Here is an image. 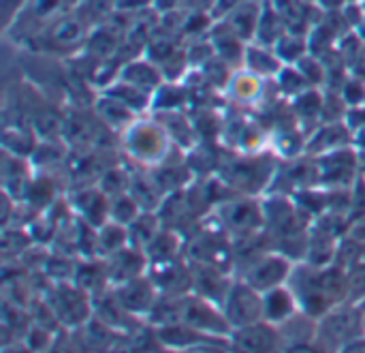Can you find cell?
Returning <instances> with one entry per match:
<instances>
[{
	"mask_svg": "<svg viewBox=\"0 0 365 353\" xmlns=\"http://www.w3.org/2000/svg\"><path fill=\"white\" fill-rule=\"evenodd\" d=\"M278 174L276 152H233L222 156L216 176L237 195H257L272 187Z\"/></svg>",
	"mask_w": 365,
	"mask_h": 353,
	"instance_id": "6da1fadb",
	"label": "cell"
},
{
	"mask_svg": "<svg viewBox=\"0 0 365 353\" xmlns=\"http://www.w3.org/2000/svg\"><path fill=\"white\" fill-rule=\"evenodd\" d=\"M120 141L126 159L145 169H154L171 161V152L180 150L156 118H137L126 131H122Z\"/></svg>",
	"mask_w": 365,
	"mask_h": 353,
	"instance_id": "7a4b0ae2",
	"label": "cell"
},
{
	"mask_svg": "<svg viewBox=\"0 0 365 353\" xmlns=\"http://www.w3.org/2000/svg\"><path fill=\"white\" fill-rule=\"evenodd\" d=\"M225 317L233 328H248L259 324L263 313V298L250 285L233 287L225 298Z\"/></svg>",
	"mask_w": 365,
	"mask_h": 353,
	"instance_id": "3957f363",
	"label": "cell"
},
{
	"mask_svg": "<svg viewBox=\"0 0 365 353\" xmlns=\"http://www.w3.org/2000/svg\"><path fill=\"white\" fill-rule=\"evenodd\" d=\"M220 206H222L220 208L222 223L229 229H235L240 234H252L265 223L263 204H259L257 199H252L248 195H240L237 199L225 202Z\"/></svg>",
	"mask_w": 365,
	"mask_h": 353,
	"instance_id": "277c9868",
	"label": "cell"
},
{
	"mask_svg": "<svg viewBox=\"0 0 365 353\" xmlns=\"http://www.w3.org/2000/svg\"><path fill=\"white\" fill-rule=\"evenodd\" d=\"M353 146V133L351 129L342 122H321L306 141V156H323L329 152H336L340 148Z\"/></svg>",
	"mask_w": 365,
	"mask_h": 353,
	"instance_id": "5b68a950",
	"label": "cell"
},
{
	"mask_svg": "<svg viewBox=\"0 0 365 353\" xmlns=\"http://www.w3.org/2000/svg\"><path fill=\"white\" fill-rule=\"evenodd\" d=\"M154 118L165 126V131L169 133L171 141L184 150L186 154L199 146V133L195 129L192 116L184 114L182 109H173V111H154Z\"/></svg>",
	"mask_w": 365,
	"mask_h": 353,
	"instance_id": "8992f818",
	"label": "cell"
},
{
	"mask_svg": "<svg viewBox=\"0 0 365 353\" xmlns=\"http://www.w3.org/2000/svg\"><path fill=\"white\" fill-rule=\"evenodd\" d=\"M227 96L233 105L237 107H248V105H261L265 96V84L263 77L250 73V71H235L229 86L225 88Z\"/></svg>",
	"mask_w": 365,
	"mask_h": 353,
	"instance_id": "52a82bcc",
	"label": "cell"
},
{
	"mask_svg": "<svg viewBox=\"0 0 365 353\" xmlns=\"http://www.w3.org/2000/svg\"><path fill=\"white\" fill-rule=\"evenodd\" d=\"M287 274H289V262L282 259L280 255H269L250 268L248 285L259 294H267L276 289L287 279Z\"/></svg>",
	"mask_w": 365,
	"mask_h": 353,
	"instance_id": "ba28073f",
	"label": "cell"
},
{
	"mask_svg": "<svg viewBox=\"0 0 365 353\" xmlns=\"http://www.w3.org/2000/svg\"><path fill=\"white\" fill-rule=\"evenodd\" d=\"M120 79L122 81H128L150 94H154L167 79L163 75V69L148 60V58H141V60H130L126 64H122V71H120Z\"/></svg>",
	"mask_w": 365,
	"mask_h": 353,
	"instance_id": "9c48e42d",
	"label": "cell"
},
{
	"mask_svg": "<svg viewBox=\"0 0 365 353\" xmlns=\"http://www.w3.org/2000/svg\"><path fill=\"white\" fill-rule=\"evenodd\" d=\"M94 114L96 118L107 126V129H113V131H126L139 116L135 111H130L124 103H120L118 99L109 96V94H101L96 101H94Z\"/></svg>",
	"mask_w": 365,
	"mask_h": 353,
	"instance_id": "30bf717a",
	"label": "cell"
},
{
	"mask_svg": "<svg viewBox=\"0 0 365 353\" xmlns=\"http://www.w3.org/2000/svg\"><path fill=\"white\" fill-rule=\"evenodd\" d=\"M210 41H212V45L216 49V56H220L227 64H231V66L244 64V56H246V47L248 45H244V39L237 36L229 28L227 21L212 28V39Z\"/></svg>",
	"mask_w": 365,
	"mask_h": 353,
	"instance_id": "8fae6325",
	"label": "cell"
},
{
	"mask_svg": "<svg viewBox=\"0 0 365 353\" xmlns=\"http://www.w3.org/2000/svg\"><path fill=\"white\" fill-rule=\"evenodd\" d=\"M282 60L276 56L274 47H267V45H261V43H250L246 47V56H244V69L267 79V77H274L282 71Z\"/></svg>",
	"mask_w": 365,
	"mask_h": 353,
	"instance_id": "7c38bea8",
	"label": "cell"
},
{
	"mask_svg": "<svg viewBox=\"0 0 365 353\" xmlns=\"http://www.w3.org/2000/svg\"><path fill=\"white\" fill-rule=\"evenodd\" d=\"M184 322L192 328V330H216V332H227L231 326L227 322L225 315H218L210 304H205L203 300H192V302H186L184 304Z\"/></svg>",
	"mask_w": 365,
	"mask_h": 353,
	"instance_id": "4fadbf2b",
	"label": "cell"
},
{
	"mask_svg": "<svg viewBox=\"0 0 365 353\" xmlns=\"http://www.w3.org/2000/svg\"><path fill=\"white\" fill-rule=\"evenodd\" d=\"M323 105H325V90L308 88L302 94L293 96L291 111L297 118L299 126L304 129L306 122H323Z\"/></svg>",
	"mask_w": 365,
	"mask_h": 353,
	"instance_id": "5bb4252c",
	"label": "cell"
},
{
	"mask_svg": "<svg viewBox=\"0 0 365 353\" xmlns=\"http://www.w3.org/2000/svg\"><path fill=\"white\" fill-rule=\"evenodd\" d=\"M261 11H263L261 0H246V2H242L237 9H233V11L229 13L227 24H229V28H231L237 36H242L244 41L255 39L257 26H259V19H261Z\"/></svg>",
	"mask_w": 365,
	"mask_h": 353,
	"instance_id": "9a60e30c",
	"label": "cell"
},
{
	"mask_svg": "<svg viewBox=\"0 0 365 353\" xmlns=\"http://www.w3.org/2000/svg\"><path fill=\"white\" fill-rule=\"evenodd\" d=\"M103 92L109 94V96H113V99H118L120 103H124V105H126L130 111H135L137 116H141L143 111L152 109V96H154V94H150V92H145V90H141V88L128 84V81L118 79V81H113L109 88H105Z\"/></svg>",
	"mask_w": 365,
	"mask_h": 353,
	"instance_id": "2e32d148",
	"label": "cell"
},
{
	"mask_svg": "<svg viewBox=\"0 0 365 353\" xmlns=\"http://www.w3.org/2000/svg\"><path fill=\"white\" fill-rule=\"evenodd\" d=\"M287 32V21L284 17L274 9V4L267 0L263 2V11H261V19H259V26H257V34H255V41L261 43V45H267V47H274L276 41Z\"/></svg>",
	"mask_w": 365,
	"mask_h": 353,
	"instance_id": "e0dca14e",
	"label": "cell"
},
{
	"mask_svg": "<svg viewBox=\"0 0 365 353\" xmlns=\"http://www.w3.org/2000/svg\"><path fill=\"white\" fill-rule=\"evenodd\" d=\"M240 343H235L237 353H272L274 349V332L265 328V324H255L248 328H240Z\"/></svg>",
	"mask_w": 365,
	"mask_h": 353,
	"instance_id": "ac0fdd59",
	"label": "cell"
},
{
	"mask_svg": "<svg viewBox=\"0 0 365 353\" xmlns=\"http://www.w3.org/2000/svg\"><path fill=\"white\" fill-rule=\"evenodd\" d=\"M190 103V88L165 81L152 96V111H173L184 109Z\"/></svg>",
	"mask_w": 365,
	"mask_h": 353,
	"instance_id": "d6986e66",
	"label": "cell"
},
{
	"mask_svg": "<svg viewBox=\"0 0 365 353\" xmlns=\"http://www.w3.org/2000/svg\"><path fill=\"white\" fill-rule=\"evenodd\" d=\"M276 56L282 60V64H297L306 54H308V36L295 34V32H284L276 45H274Z\"/></svg>",
	"mask_w": 365,
	"mask_h": 353,
	"instance_id": "ffe728a7",
	"label": "cell"
},
{
	"mask_svg": "<svg viewBox=\"0 0 365 353\" xmlns=\"http://www.w3.org/2000/svg\"><path fill=\"white\" fill-rule=\"evenodd\" d=\"M263 313L269 322H284L293 313V296L287 289H272L263 296Z\"/></svg>",
	"mask_w": 365,
	"mask_h": 353,
	"instance_id": "44dd1931",
	"label": "cell"
},
{
	"mask_svg": "<svg viewBox=\"0 0 365 353\" xmlns=\"http://www.w3.org/2000/svg\"><path fill=\"white\" fill-rule=\"evenodd\" d=\"M143 210L139 208V204L135 202V197L130 193H122L109 199V219L113 223H120L124 227H128Z\"/></svg>",
	"mask_w": 365,
	"mask_h": 353,
	"instance_id": "7402d4cb",
	"label": "cell"
},
{
	"mask_svg": "<svg viewBox=\"0 0 365 353\" xmlns=\"http://www.w3.org/2000/svg\"><path fill=\"white\" fill-rule=\"evenodd\" d=\"M295 66L299 69V73L306 77V81L312 88H325L327 86V69H325L323 58H319V56L308 51Z\"/></svg>",
	"mask_w": 365,
	"mask_h": 353,
	"instance_id": "603a6c76",
	"label": "cell"
},
{
	"mask_svg": "<svg viewBox=\"0 0 365 353\" xmlns=\"http://www.w3.org/2000/svg\"><path fill=\"white\" fill-rule=\"evenodd\" d=\"M276 84H278V90L282 92V94H287V96H297V94H302L304 90H308V88H312L308 81H306V77L299 73V69L293 64V66H289V64H284L282 66V71L276 75Z\"/></svg>",
	"mask_w": 365,
	"mask_h": 353,
	"instance_id": "cb8c5ba5",
	"label": "cell"
},
{
	"mask_svg": "<svg viewBox=\"0 0 365 353\" xmlns=\"http://www.w3.org/2000/svg\"><path fill=\"white\" fill-rule=\"evenodd\" d=\"M51 36H53L56 43L73 45V43L86 39V30H83V26H81L79 19H75V17L68 19V17H66V19L56 21V26H53V30H51Z\"/></svg>",
	"mask_w": 365,
	"mask_h": 353,
	"instance_id": "d4e9b609",
	"label": "cell"
},
{
	"mask_svg": "<svg viewBox=\"0 0 365 353\" xmlns=\"http://www.w3.org/2000/svg\"><path fill=\"white\" fill-rule=\"evenodd\" d=\"M340 94H342V99H344V103L349 107L365 105V81L359 79V77H355V75H351L344 81V86L340 88Z\"/></svg>",
	"mask_w": 365,
	"mask_h": 353,
	"instance_id": "484cf974",
	"label": "cell"
},
{
	"mask_svg": "<svg viewBox=\"0 0 365 353\" xmlns=\"http://www.w3.org/2000/svg\"><path fill=\"white\" fill-rule=\"evenodd\" d=\"M344 124L351 129V133H359L365 129V105H357V107H349L346 116H344Z\"/></svg>",
	"mask_w": 365,
	"mask_h": 353,
	"instance_id": "4316f807",
	"label": "cell"
},
{
	"mask_svg": "<svg viewBox=\"0 0 365 353\" xmlns=\"http://www.w3.org/2000/svg\"><path fill=\"white\" fill-rule=\"evenodd\" d=\"M152 2L154 0H111L115 11H137V9H143Z\"/></svg>",
	"mask_w": 365,
	"mask_h": 353,
	"instance_id": "83f0119b",
	"label": "cell"
},
{
	"mask_svg": "<svg viewBox=\"0 0 365 353\" xmlns=\"http://www.w3.org/2000/svg\"><path fill=\"white\" fill-rule=\"evenodd\" d=\"M184 0H154L152 6L158 11V13H175V9L182 6Z\"/></svg>",
	"mask_w": 365,
	"mask_h": 353,
	"instance_id": "f1b7e54d",
	"label": "cell"
},
{
	"mask_svg": "<svg viewBox=\"0 0 365 353\" xmlns=\"http://www.w3.org/2000/svg\"><path fill=\"white\" fill-rule=\"evenodd\" d=\"M353 146L359 154H365V129L353 135Z\"/></svg>",
	"mask_w": 365,
	"mask_h": 353,
	"instance_id": "f546056e",
	"label": "cell"
},
{
	"mask_svg": "<svg viewBox=\"0 0 365 353\" xmlns=\"http://www.w3.org/2000/svg\"><path fill=\"white\" fill-rule=\"evenodd\" d=\"M287 353H317L312 347H293V349H289Z\"/></svg>",
	"mask_w": 365,
	"mask_h": 353,
	"instance_id": "4dcf8cb0",
	"label": "cell"
},
{
	"mask_svg": "<svg viewBox=\"0 0 365 353\" xmlns=\"http://www.w3.org/2000/svg\"><path fill=\"white\" fill-rule=\"evenodd\" d=\"M302 2H317V0H302Z\"/></svg>",
	"mask_w": 365,
	"mask_h": 353,
	"instance_id": "1f68e13d",
	"label": "cell"
},
{
	"mask_svg": "<svg viewBox=\"0 0 365 353\" xmlns=\"http://www.w3.org/2000/svg\"><path fill=\"white\" fill-rule=\"evenodd\" d=\"M361 6H364V11H365V2H364V4H361Z\"/></svg>",
	"mask_w": 365,
	"mask_h": 353,
	"instance_id": "d6a6232c",
	"label": "cell"
}]
</instances>
